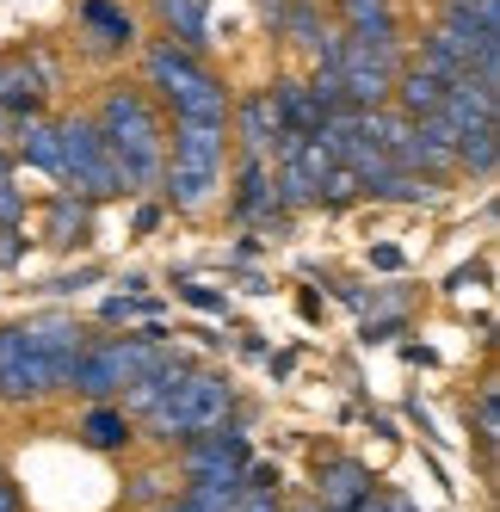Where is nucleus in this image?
Wrapping results in <instances>:
<instances>
[{
  "label": "nucleus",
  "instance_id": "a211bd4d",
  "mask_svg": "<svg viewBox=\"0 0 500 512\" xmlns=\"http://www.w3.org/2000/svg\"><path fill=\"white\" fill-rule=\"evenodd\" d=\"M93 210H99L93 198H81L75 186H62V192H56V198L44 204L50 241H56V247H75V241H87V235H93Z\"/></svg>",
  "mask_w": 500,
  "mask_h": 512
},
{
  "label": "nucleus",
  "instance_id": "20e7f679",
  "mask_svg": "<svg viewBox=\"0 0 500 512\" xmlns=\"http://www.w3.org/2000/svg\"><path fill=\"white\" fill-rule=\"evenodd\" d=\"M235 408V389L223 371H186L180 389H173L161 408H149V432L161 438V445H173V438H192V432H210L223 426Z\"/></svg>",
  "mask_w": 500,
  "mask_h": 512
},
{
  "label": "nucleus",
  "instance_id": "393cba45",
  "mask_svg": "<svg viewBox=\"0 0 500 512\" xmlns=\"http://www.w3.org/2000/svg\"><path fill=\"white\" fill-rule=\"evenodd\" d=\"M476 438H482V451H494V438H500V408H494V383L482 389L476 401Z\"/></svg>",
  "mask_w": 500,
  "mask_h": 512
},
{
  "label": "nucleus",
  "instance_id": "ddd939ff",
  "mask_svg": "<svg viewBox=\"0 0 500 512\" xmlns=\"http://www.w3.org/2000/svg\"><path fill=\"white\" fill-rule=\"evenodd\" d=\"M13 155H19L25 167L50 173V179L68 173V167H62V130H56V118H44V112H31V118L13 124Z\"/></svg>",
  "mask_w": 500,
  "mask_h": 512
},
{
  "label": "nucleus",
  "instance_id": "6e6552de",
  "mask_svg": "<svg viewBox=\"0 0 500 512\" xmlns=\"http://www.w3.org/2000/svg\"><path fill=\"white\" fill-rule=\"evenodd\" d=\"M38 395H56V377H50V364L31 352L25 327H7V334H0V401H38Z\"/></svg>",
  "mask_w": 500,
  "mask_h": 512
},
{
  "label": "nucleus",
  "instance_id": "c756f323",
  "mask_svg": "<svg viewBox=\"0 0 500 512\" xmlns=\"http://www.w3.org/2000/svg\"><path fill=\"white\" fill-rule=\"evenodd\" d=\"M186 297H192L198 309H217V315H223V297H217V290H198V284H186Z\"/></svg>",
  "mask_w": 500,
  "mask_h": 512
},
{
  "label": "nucleus",
  "instance_id": "7c9ffc66",
  "mask_svg": "<svg viewBox=\"0 0 500 512\" xmlns=\"http://www.w3.org/2000/svg\"><path fill=\"white\" fill-rule=\"evenodd\" d=\"M155 223H161V204H142V210H136V229H142V235H149Z\"/></svg>",
  "mask_w": 500,
  "mask_h": 512
},
{
  "label": "nucleus",
  "instance_id": "aec40b11",
  "mask_svg": "<svg viewBox=\"0 0 500 512\" xmlns=\"http://www.w3.org/2000/svg\"><path fill=\"white\" fill-rule=\"evenodd\" d=\"M340 19H346L352 38H365V44H402L389 0H340Z\"/></svg>",
  "mask_w": 500,
  "mask_h": 512
},
{
  "label": "nucleus",
  "instance_id": "4be33fe9",
  "mask_svg": "<svg viewBox=\"0 0 500 512\" xmlns=\"http://www.w3.org/2000/svg\"><path fill=\"white\" fill-rule=\"evenodd\" d=\"M420 68H426V75H439V81H463V75H470V62H463V50L445 38L439 25L420 38Z\"/></svg>",
  "mask_w": 500,
  "mask_h": 512
},
{
  "label": "nucleus",
  "instance_id": "423d86ee",
  "mask_svg": "<svg viewBox=\"0 0 500 512\" xmlns=\"http://www.w3.org/2000/svg\"><path fill=\"white\" fill-rule=\"evenodd\" d=\"M56 130H62V167H68L62 186H75V192L93 198V204L118 198L124 179H118V161H112V149H105L99 124H93V118H56Z\"/></svg>",
  "mask_w": 500,
  "mask_h": 512
},
{
  "label": "nucleus",
  "instance_id": "473e14b6",
  "mask_svg": "<svg viewBox=\"0 0 500 512\" xmlns=\"http://www.w3.org/2000/svg\"><path fill=\"white\" fill-rule=\"evenodd\" d=\"M13 124H19L13 112H0V142H13Z\"/></svg>",
  "mask_w": 500,
  "mask_h": 512
},
{
  "label": "nucleus",
  "instance_id": "cd10ccee",
  "mask_svg": "<svg viewBox=\"0 0 500 512\" xmlns=\"http://www.w3.org/2000/svg\"><path fill=\"white\" fill-rule=\"evenodd\" d=\"M130 494H136V500H161V494H167V475H161V469L136 475V488H130Z\"/></svg>",
  "mask_w": 500,
  "mask_h": 512
},
{
  "label": "nucleus",
  "instance_id": "f8f14e48",
  "mask_svg": "<svg viewBox=\"0 0 500 512\" xmlns=\"http://www.w3.org/2000/svg\"><path fill=\"white\" fill-rule=\"evenodd\" d=\"M75 19H81V38L93 56H124L136 44V19H130L124 0H81Z\"/></svg>",
  "mask_w": 500,
  "mask_h": 512
},
{
  "label": "nucleus",
  "instance_id": "a878e982",
  "mask_svg": "<svg viewBox=\"0 0 500 512\" xmlns=\"http://www.w3.org/2000/svg\"><path fill=\"white\" fill-rule=\"evenodd\" d=\"M25 223V192L13 186V173H0V229H19Z\"/></svg>",
  "mask_w": 500,
  "mask_h": 512
},
{
  "label": "nucleus",
  "instance_id": "39448f33",
  "mask_svg": "<svg viewBox=\"0 0 500 512\" xmlns=\"http://www.w3.org/2000/svg\"><path fill=\"white\" fill-rule=\"evenodd\" d=\"M161 346H167L161 327H149V334H124V340H99V346L81 352L75 383H68V389H81L87 401H112V395H124L142 371H149Z\"/></svg>",
  "mask_w": 500,
  "mask_h": 512
},
{
  "label": "nucleus",
  "instance_id": "0eeeda50",
  "mask_svg": "<svg viewBox=\"0 0 500 512\" xmlns=\"http://www.w3.org/2000/svg\"><path fill=\"white\" fill-rule=\"evenodd\" d=\"M186 445V482H235L247 463V432L241 426H210L180 438Z\"/></svg>",
  "mask_w": 500,
  "mask_h": 512
},
{
  "label": "nucleus",
  "instance_id": "7ed1b4c3",
  "mask_svg": "<svg viewBox=\"0 0 500 512\" xmlns=\"http://www.w3.org/2000/svg\"><path fill=\"white\" fill-rule=\"evenodd\" d=\"M142 81H149L161 93V105L173 118H210V124H229V81L210 68L198 50L173 44V38H155L149 50H142Z\"/></svg>",
  "mask_w": 500,
  "mask_h": 512
},
{
  "label": "nucleus",
  "instance_id": "f03ea898",
  "mask_svg": "<svg viewBox=\"0 0 500 512\" xmlns=\"http://www.w3.org/2000/svg\"><path fill=\"white\" fill-rule=\"evenodd\" d=\"M223 167H229V124L210 118H173L167 136V167H161V198L173 210H204L223 192Z\"/></svg>",
  "mask_w": 500,
  "mask_h": 512
},
{
  "label": "nucleus",
  "instance_id": "f257e3e1",
  "mask_svg": "<svg viewBox=\"0 0 500 512\" xmlns=\"http://www.w3.org/2000/svg\"><path fill=\"white\" fill-rule=\"evenodd\" d=\"M93 124L118 161L124 192H155L161 167H167V124H161L155 93L149 87H105V99L93 105Z\"/></svg>",
  "mask_w": 500,
  "mask_h": 512
},
{
  "label": "nucleus",
  "instance_id": "72a5a7b5",
  "mask_svg": "<svg viewBox=\"0 0 500 512\" xmlns=\"http://www.w3.org/2000/svg\"><path fill=\"white\" fill-rule=\"evenodd\" d=\"M0 173H13V142H0Z\"/></svg>",
  "mask_w": 500,
  "mask_h": 512
},
{
  "label": "nucleus",
  "instance_id": "412c9836",
  "mask_svg": "<svg viewBox=\"0 0 500 512\" xmlns=\"http://www.w3.org/2000/svg\"><path fill=\"white\" fill-rule=\"evenodd\" d=\"M81 438L93 451H124L130 445V414L112 408V401H93V414L81 420Z\"/></svg>",
  "mask_w": 500,
  "mask_h": 512
},
{
  "label": "nucleus",
  "instance_id": "9d476101",
  "mask_svg": "<svg viewBox=\"0 0 500 512\" xmlns=\"http://www.w3.org/2000/svg\"><path fill=\"white\" fill-rule=\"evenodd\" d=\"M44 93H50V62L19 56V50L0 56V112L31 118V112H44Z\"/></svg>",
  "mask_w": 500,
  "mask_h": 512
},
{
  "label": "nucleus",
  "instance_id": "b1692460",
  "mask_svg": "<svg viewBox=\"0 0 500 512\" xmlns=\"http://www.w3.org/2000/svg\"><path fill=\"white\" fill-rule=\"evenodd\" d=\"M99 315H105V321H155L161 303H149V297H105Z\"/></svg>",
  "mask_w": 500,
  "mask_h": 512
},
{
  "label": "nucleus",
  "instance_id": "9b49d317",
  "mask_svg": "<svg viewBox=\"0 0 500 512\" xmlns=\"http://www.w3.org/2000/svg\"><path fill=\"white\" fill-rule=\"evenodd\" d=\"M371 494H377V482L359 457H328L315 469V506H328V512H359Z\"/></svg>",
  "mask_w": 500,
  "mask_h": 512
},
{
  "label": "nucleus",
  "instance_id": "f704fd0d",
  "mask_svg": "<svg viewBox=\"0 0 500 512\" xmlns=\"http://www.w3.org/2000/svg\"><path fill=\"white\" fill-rule=\"evenodd\" d=\"M155 512H186V500H155Z\"/></svg>",
  "mask_w": 500,
  "mask_h": 512
},
{
  "label": "nucleus",
  "instance_id": "1a4fd4ad",
  "mask_svg": "<svg viewBox=\"0 0 500 512\" xmlns=\"http://www.w3.org/2000/svg\"><path fill=\"white\" fill-rule=\"evenodd\" d=\"M25 340H31V352H38V358L50 364L56 389L75 383V364H81V352H87V340H81L75 315H38V321H25Z\"/></svg>",
  "mask_w": 500,
  "mask_h": 512
},
{
  "label": "nucleus",
  "instance_id": "c9c22d12",
  "mask_svg": "<svg viewBox=\"0 0 500 512\" xmlns=\"http://www.w3.org/2000/svg\"><path fill=\"white\" fill-rule=\"evenodd\" d=\"M260 7H266V13H272V19H278V7H284V0H260Z\"/></svg>",
  "mask_w": 500,
  "mask_h": 512
},
{
  "label": "nucleus",
  "instance_id": "5701e85b",
  "mask_svg": "<svg viewBox=\"0 0 500 512\" xmlns=\"http://www.w3.org/2000/svg\"><path fill=\"white\" fill-rule=\"evenodd\" d=\"M494 161H500V130H470V136H457V167H470L476 179H494Z\"/></svg>",
  "mask_w": 500,
  "mask_h": 512
},
{
  "label": "nucleus",
  "instance_id": "bb28decb",
  "mask_svg": "<svg viewBox=\"0 0 500 512\" xmlns=\"http://www.w3.org/2000/svg\"><path fill=\"white\" fill-rule=\"evenodd\" d=\"M229 512H278V488H241L229 500Z\"/></svg>",
  "mask_w": 500,
  "mask_h": 512
},
{
  "label": "nucleus",
  "instance_id": "4468645a",
  "mask_svg": "<svg viewBox=\"0 0 500 512\" xmlns=\"http://www.w3.org/2000/svg\"><path fill=\"white\" fill-rule=\"evenodd\" d=\"M229 136H241V155L272 161V149H278V118H272V99H266V93H247L241 105H229Z\"/></svg>",
  "mask_w": 500,
  "mask_h": 512
},
{
  "label": "nucleus",
  "instance_id": "2f4dec72",
  "mask_svg": "<svg viewBox=\"0 0 500 512\" xmlns=\"http://www.w3.org/2000/svg\"><path fill=\"white\" fill-rule=\"evenodd\" d=\"M0 512H19V494L7 488V475H0Z\"/></svg>",
  "mask_w": 500,
  "mask_h": 512
},
{
  "label": "nucleus",
  "instance_id": "c85d7f7f",
  "mask_svg": "<svg viewBox=\"0 0 500 512\" xmlns=\"http://www.w3.org/2000/svg\"><path fill=\"white\" fill-rule=\"evenodd\" d=\"M359 512H414V500H402V494H371Z\"/></svg>",
  "mask_w": 500,
  "mask_h": 512
},
{
  "label": "nucleus",
  "instance_id": "dca6fc26",
  "mask_svg": "<svg viewBox=\"0 0 500 512\" xmlns=\"http://www.w3.org/2000/svg\"><path fill=\"white\" fill-rule=\"evenodd\" d=\"M155 7V19H161V31L173 44H186V50H210V0H149Z\"/></svg>",
  "mask_w": 500,
  "mask_h": 512
},
{
  "label": "nucleus",
  "instance_id": "2eb2a0df",
  "mask_svg": "<svg viewBox=\"0 0 500 512\" xmlns=\"http://www.w3.org/2000/svg\"><path fill=\"white\" fill-rule=\"evenodd\" d=\"M445 87L451 81H439V75H426L420 62H402V75H396V87H389V105H396L402 118H439V105H445Z\"/></svg>",
  "mask_w": 500,
  "mask_h": 512
},
{
  "label": "nucleus",
  "instance_id": "6ab92c4d",
  "mask_svg": "<svg viewBox=\"0 0 500 512\" xmlns=\"http://www.w3.org/2000/svg\"><path fill=\"white\" fill-rule=\"evenodd\" d=\"M272 99V118H278V136H315L321 130V112H315V99L303 81H272L266 87Z\"/></svg>",
  "mask_w": 500,
  "mask_h": 512
},
{
  "label": "nucleus",
  "instance_id": "f3484780",
  "mask_svg": "<svg viewBox=\"0 0 500 512\" xmlns=\"http://www.w3.org/2000/svg\"><path fill=\"white\" fill-rule=\"evenodd\" d=\"M235 216L241 223H272L278 198H272V167L260 155H241V179H235ZM291 216V210H284Z\"/></svg>",
  "mask_w": 500,
  "mask_h": 512
}]
</instances>
